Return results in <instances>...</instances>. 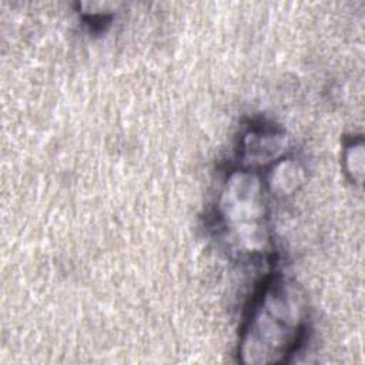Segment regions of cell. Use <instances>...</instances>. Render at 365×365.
<instances>
[{"label": "cell", "instance_id": "obj_1", "mask_svg": "<svg viewBox=\"0 0 365 365\" xmlns=\"http://www.w3.org/2000/svg\"><path fill=\"white\" fill-rule=\"evenodd\" d=\"M304 329L301 304L282 281L268 284L255 304L240 342L245 364L265 365L287 361L297 349Z\"/></svg>", "mask_w": 365, "mask_h": 365}, {"label": "cell", "instance_id": "obj_2", "mask_svg": "<svg viewBox=\"0 0 365 365\" xmlns=\"http://www.w3.org/2000/svg\"><path fill=\"white\" fill-rule=\"evenodd\" d=\"M225 227L247 251H257L265 242V202L257 174L237 171L230 175L220 200Z\"/></svg>", "mask_w": 365, "mask_h": 365}, {"label": "cell", "instance_id": "obj_3", "mask_svg": "<svg viewBox=\"0 0 365 365\" xmlns=\"http://www.w3.org/2000/svg\"><path fill=\"white\" fill-rule=\"evenodd\" d=\"M285 143L282 135L274 131H252L244 140L242 157L250 164H264L278 155Z\"/></svg>", "mask_w": 365, "mask_h": 365}, {"label": "cell", "instance_id": "obj_4", "mask_svg": "<svg viewBox=\"0 0 365 365\" xmlns=\"http://www.w3.org/2000/svg\"><path fill=\"white\" fill-rule=\"evenodd\" d=\"M301 181V170L292 161L279 163L272 171L271 187L279 194H288L297 188Z\"/></svg>", "mask_w": 365, "mask_h": 365}]
</instances>
